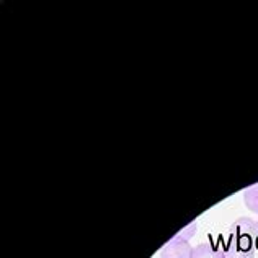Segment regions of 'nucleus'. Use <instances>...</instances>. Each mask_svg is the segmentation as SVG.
<instances>
[{
	"instance_id": "f257e3e1",
	"label": "nucleus",
	"mask_w": 258,
	"mask_h": 258,
	"mask_svg": "<svg viewBox=\"0 0 258 258\" xmlns=\"http://www.w3.org/2000/svg\"><path fill=\"white\" fill-rule=\"evenodd\" d=\"M258 237L248 234H230L226 258H255V243Z\"/></svg>"
},
{
	"instance_id": "f03ea898",
	"label": "nucleus",
	"mask_w": 258,
	"mask_h": 258,
	"mask_svg": "<svg viewBox=\"0 0 258 258\" xmlns=\"http://www.w3.org/2000/svg\"><path fill=\"white\" fill-rule=\"evenodd\" d=\"M160 258H193V248L189 242L172 239L160 250Z\"/></svg>"
},
{
	"instance_id": "7ed1b4c3",
	"label": "nucleus",
	"mask_w": 258,
	"mask_h": 258,
	"mask_svg": "<svg viewBox=\"0 0 258 258\" xmlns=\"http://www.w3.org/2000/svg\"><path fill=\"white\" fill-rule=\"evenodd\" d=\"M193 258H226V253L209 243H200L198 247L193 248Z\"/></svg>"
},
{
	"instance_id": "20e7f679",
	"label": "nucleus",
	"mask_w": 258,
	"mask_h": 258,
	"mask_svg": "<svg viewBox=\"0 0 258 258\" xmlns=\"http://www.w3.org/2000/svg\"><path fill=\"white\" fill-rule=\"evenodd\" d=\"M243 200H245V205L250 211L258 214V183L245 189V193H243Z\"/></svg>"
},
{
	"instance_id": "39448f33",
	"label": "nucleus",
	"mask_w": 258,
	"mask_h": 258,
	"mask_svg": "<svg viewBox=\"0 0 258 258\" xmlns=\"http://www.w3.org/2000/svg\"><path fill=\"white\" fill-rule=\"evenodd\" d=\"M195 232H196V222L193 221L191 224H188V226L183 229V230H180L178 234H176L173 239L175 240H183V242H189L191 240V237L195 235Z\"/></svg>"
}]
</instances>
